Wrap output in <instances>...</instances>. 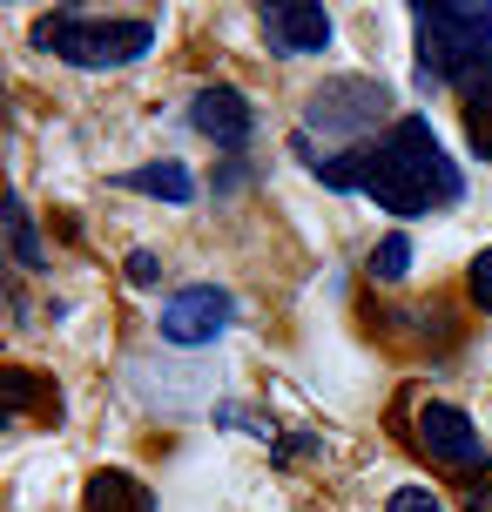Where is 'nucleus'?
Here are the masks:
<instances>
[{
  "label": "nucleus",
  "mask_w": 492,
  "mask_h": 512,
  "mask_svg": "<svg viewBox=\"0 0 492 512\" xmlns=\"http://www.w3.org/2000/svg\"><path fill=\"white\" fill-rule=\"evenodd\" d=\"M290 149H297V162H304L324 189H358V196H371V203L391 209V216H432V209L466 203V176H459V162L445 155L432 115H398L378 142H364V149H351V155H317L311 135H297Z\"/></svg>",
  "instance_id": "f257e3e1"
},
{
  "label": "nucleus",
  "mask_w": 492,
  "mask_h": 512,
  "mask_svg": "<svg viewBox=\"0 0 492 512\" xmlns=\"http://www.w3.org/2000/svg\"><path fill=\"white\" fill-rule=\"evenodd\" d=\"M418 27V81L425 88H472L492 75V7H412Z\"/></svg>",
  "instance_id": "f03ea898"
},
{
  "label": "nucleus",
  "mask_w": 492,
  "mask_h": 512,
  "mask_svg": "<svg viewBox=\"0 0 492 512\" xmlns=\"http://www.w3.org/2000/svg\"><path fill=\"white\" fill-rule=\"evenodd\" d=\"M34 41L61 61H75V68H129L142 54L156 48V21H95V14H81V7H54L34 21Z\"/></svg>",
  "instance_id": "7ed1b4c3"
},
{
  "label": "nucleus",
  "mask_w": 492,
  "mask_h": 512,
  "mask_svg": "<svg viewBox=\"0 0 492 512\" xmlns=\"http://www.w3.org/2000/svg\"><path fill=\"white\" fill-rule=\"evenodd\" d=\"M378 122H391V88L364 75H337L304 102V128H324V135H371Z\"/></svg>",
  "instance_id": "20e7f679"
},
{
  "label": "nucleus",
  "mask_w": 492,
  "mask_h": 512,
  "mask_svg": "<svg viewBox=\"0 0 492 512\" xmlns=\"http://www.w3.org/2000/svg\"><path fill=\"white\" fill-rule=\"evenodd\" d=\"M230 324H236V297L216 290V283H182V290H169L162 310H156L162 344H176V351H203V344H216Z\"/></svg>",
  "instance_id": "39448f33"
},
{
  "label": "nucleus",
  "mask_w": 492,
  "mask_h": 512,
  "mask_svg": "<svg viewBox=\"0 0 492 512\" xmlns=\"http://www.w3.org/2000/svg\"><path fill=\"white\" fill-rule=\"evenodd\" d=\"M418 452L425 459H445V465H486V438H479V425H472L459 405H432L418 411Z\"/></svg>",
  "instance_id": "423d86ee"
},
{
  "label": "nucleus",
  "mask_w": 492,
  "mask_h": 512,
  "mask_svg": "<svg viewBox=\"0 0 492 512\" xmlns=\"http://www.w3.org/2000/svg\"><path fill=\"white\" fill-rule=\"evenodd\" d=\"M263 41H270V54H324L331 48V14L324 7H311V0H277V7H263Z\"/></svg>",
  "instance_id": "0eeeda50"
},
{
  "label": "nucleus",
  "mask_w": 492,
  "mask_h": 512,
  "mask_svg": "<svg viewBox=\"0 0 492 512\" xmlns=\"http://www.w3.org/2000/svg\"><path fill=\"white\" fill-rule=\"evenodd\" d=\"M189 128L203 135V142H216V149H243L250 135H257V108L243 102L236 88H203L196 102H189Z\"/></svg>",
  "instance_id": "6e6552de"
},
{
  "label": "nucleus",
  "mask_w": 492,
  "mask_h": 512,
  "mask_svg": "<svg viewBox=\"0 0 492 512\" xmlns=\"http://www.w3.org/2000/svg\"><path fill=\"white\" fill-rule=\"evenodd\" d=\"M122 189H135V196H156V203H196V176L182 169V162H142V169H129L122 176Z\"/></svg>",
  "instance_id": "1a4fd4ad"
},
{
  "label": "nucleus",
  "mask_w": 492,
  "mask_h": 512,
  "mask_svg": "<svg viewBox=\"0 0 492 512\" xmlns=\"http://www.w3.org/2000/svg\"><path fill=\"white\" fill-rule=\"evenodd\" d=\"M0 230H7V250H14L21 270H48V243H41V230H34L21 196H0Z\"/></svg>",
  "instance_id": "9d476101"
},
{
  "label": "nucleus",
  "mask_w": 492,
  "mask_h": 512,
  "mask_svg": "<svg viewBox=\"0 0 492 512\" xmlns=\"http://www.w3.org/2000/svg\"><path fill=\"white\" fill-rule=\"evenodd\" d=\"M88 512H156L149 486H135L129 472H95L88 479Z\"/></svg>",
  "instance_id": "9b49d317"
},
{
  "label": "nucleus",
  "mask_w": 492,
  "mask_h": 512,
  "mask_svg": "<svg viewBox=\"0 0 492 512\" xmlns=\"http://www.w3.org/2000/svg\"><path fill=\"white\" fill-rule=\"evenodd\" d=\"M466 135H472V155L492 162V75L466 88Z\"/></svg>",
  "instance_id": "f8f14e48"
},
{
  "label": "nucleus",
  "mask_w": 492,
  "mask_h": 512,
  "mask_svg": "<svg viewBox=\"0 0 492 512\" xmlns=\"http://www.w3.org/2000/svg\"><path fill=\"white\" fill-rule=\"evenodd\" d=\"M364 270H371V277H378V283H398V277H405V270H412V236H385L378 250L364 256Z\"/></svg>",
  "instance_id": "ddd939ff"
},
{
  "label": "nucleus",
  "mask_w": 492,
  "mask_h": 512,
  "mask_svg": "<svg viewBox=\"0 0 492 512\" xmlns=\"http://www.w3.org/2000/svg\"><path fill=\"white\" fill-rule=\"evenodd\" d=\"M0 405H7V418H27V405H34V378H27V371H0Z\"/></svg>",
  "instance_id": "4468645a"
},
{
  "label": "nucleus",
  "mask_w": 492,
  "mask_h": 512,
  "mask_svg": "<svg viewBox=\"0 0 492 512\" xmlns=\"http://www.w3.org/2000/svg\"><path fill=\"white\" fill-rule=\"evenodd\" d=\"M385 512H445V499H439V492H425V486H398L385 499Z\"/></svg>",
  "instance_id": "2eb2a0df"
},
{
  "label": "nucleus",
  "mask_w": 492,
  "mask_h": 512,
  "mask_svg": "<svg viewBox=\"0 0 492 512\" xmlns=\"http://www.w3.org/2000/svg\"><path fill=\"white\" fill-rule=\"evenodd\" d=\"M466 290H472V304L492 317V250H479L472 256V277H466Z\"/></svg>",
  "instance_id": "dca6fc26"
},
{
  "label": "nucleus",
  "mask_w": 492,
  "mask_h": 512,
  "mask_svg": "<svg viewBox=\"0 0 492 512\" xmlns=\"http://www.w3.org/2000/svg\"><path fill=\"white\" fill-rule=\"evenodd\" d=\"M156 277H162V256L156 250H129V283H142V290H149Z\"/></svg>",
  "instance_id": "f3484780"
},
{
  "label": "nucleus",
  "mask_w": 492,
  "mask_h": 512,
  "mask_svg": "<svg viewBox=\"0 0 492 512\" xmlns=\"http://www.w3.org/2000/svg\"><path fill=\"white\" fill-rule=\"evenodd\" d=\"M472 512H492V479H486V486H472Z\"/></svg>",
  "instance_id": "a211bd4d"
}]
</instances>
